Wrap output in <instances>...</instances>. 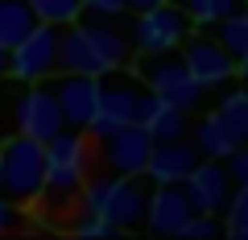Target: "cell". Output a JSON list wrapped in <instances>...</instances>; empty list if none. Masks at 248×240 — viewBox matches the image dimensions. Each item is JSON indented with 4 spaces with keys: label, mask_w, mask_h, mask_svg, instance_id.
<instances>
[{
    "label": "cell",
    "mask_w": 248,
    "mask_h": 240,
    "mask_svg": "<svg viewBox=\"0 0 248 240\" xmlns=\"http://www.w3.org/2000/svg\"><path fill=\"white\" fill-rule=\"evenodd\" d=\"M186 33H190L186 9L174 4V0H161V4H153V9L137 13L128 42H133L141 54H161V50H178V46L186 42Z\"/></svg>",
    "instance_id": "obj_7"
},
{
    "label": "cell",
    "mask_w": 248,
    "mask_h": 240,
    "mask_svg": "<svg viewBox=\"0 0 248 240\" xmlns=\"http://www.w3.org/2000/svg\"><path fill=\"white\" fill-rule=\"evenodd\" d=\"M9 228H17V207L0 195V232H9Z\"/></svg>",
    "instance_id": "obj_27"
},
{
    "label": "cell",
    "mask_w": 248,
    "mask_h": 240,
    "mask_svg": "<svg viewBox=\"0 0 248 240\" xmlns=\"http://www.w3.org/2000/svg\"><path fill=\"white\" fill-rule=\"evenodd\" d=\"M178 50H182L186 71L195 75V83H199L203 91L223 87V83H232L240 71H244V66H240L236 58H232V54L223 50L219 42H215V37H203V33H195V37L186 33V42L178 46Z\"/></svg>",
    "instance_id": "obj_9"
},
{
    "label": "cell",
    "mask_w": 248,
    "mask_h": 240,
    "mask_svg": "<svg viewBox=\"0 0 248 240\" xmlns=\"http://www.w3.org/2000/svg\"><path fill=\"white\" fill-rule=\"evenodd\" d=\"M195 211L186 199L182 182H153V195L145 199V228L157 236H178V228L186 224V215Z\"/></svg>",
    "instance_id": "obj_14"
},
{
    "label": "cell",
    "mask_w": 248,
    "mask_h": 240,
    "mask_svg": "<svg viewBox=\"0 0 248 240\" xmlns=\"http://www.w3.org/2000/svg\"><path fill=\"white\" fill-rule=\"evenodd\" d=\"M112 79H104L99 75V91H95V112H91V137L99 133H112V128L120 125H133L137 120V104H141V79L137 75H128L120 66V71H108Z\"/></svg>",
    "instance_id": "obj_6"
},
{
    "label": "cell",
    "mask_w": 248,
    "mask_h": 240,
    "mask_svg": "<svg viewBox=\"0 0 248 240\" xmlns=\"http://www.w3.org/2000/svg\"><path fill=\"white\" fill-rule=\"evenodd\" d=\"M75 232H79V236H112V224L104 220V215H95V211H83V220L75 224Z\"/></svg>",
    "instance_id": "obj_25"
},
{
    "label": "cell",
    "mask_w": 248,
    "mask_h": 240,
    "mask_svg": "<svg viewBox=\"0 0 248 240\" xmlns=\"http://www.w3.org/2000/svg\"><path fill=\"white\" fill-rule=\"evenodd\" d=\"M0 79H9V50L0 46Z\"/></svg>",
    "instance_id": "obj_29"
},
{
    "label": "cell",
    "mask_w": 248,
    "mask_h": 240,
    "mask_svg": "<svg viewBox=\"0 0 248 240\" xmlns=\"http://www.w3.org/2000/svg\"><path fill=\"white\" fill-rule=\"evenodd\" d=\"M79 199H83V211L104 215L116 232L120 228H141L145 224V199L149 195L141 191V178H128V174L87 178Z\"/></svg>",
    "instance_id": "obj_3"
},
{
    "label": "cell",
    "mask_w": 248,
    "mask_h": 240,
    "mask_svg": "<svg viewBox=\"0 0 248 240\" xmlns=\"http://www.w3.org/2000/svg\"><path fill=\"white\" fill-rule=\"evenodd\" d=\"M13 125L17 133L33 137V141H50L62 125V112H58V99H54L50 83H25V91L17 96V112H13Z\"/></svg>",
    "instance_id": "obj_11"
},
{
    "label": "cell",
    "mask_w": 248,
    "mask_h": 240,
    "mask_svg": "<svg viewBox=\"0 0 248 240\" xmlns=\"http://www.w3.org/2000/svg\"><path fill=\"white\" fill-rule=\"evenodd\" d=\"M42 153H46L42 199L46 203H71V199H79L83 182H87L91 141H83V133H75V128H58L50 141H42Z\"/></svg>",
    "instance_id": "obj_2"
},
{
    "label": "cell",
    "mask_w": 248,
    "mask_h": 240,
    "mask_svg": "<svg viewBox=\"0 0 248 240\" xmlns=\"http://www.w3.org/2000/svg\"><path fill=\"white\" fill-rule=\"evenodd\" d=\"M133 63V42L120 33L116 25H108V17L95 21H71L58 29V71L71 75H108Z\"/></svg>",
    "instance_id": "obj_1"
},
{
    "label": "cell",
    "mask_w": 248,
    "mask_h": 240,
    "mask_svg": "<svg viewBox=\"0 0 248 240\" xmlns=\"http://www.w3.org/2000/svg\"><path fill=\"white\" fill-rule=\"evenodd\" d=\"M25 4L46 25H71V21L83 17V0H25Z\"/></svg>",
    "instance_id": "obj_23"
},
{
    "label": "cell",
    "mask_w": 248,
    "mask_h": 240,
    "mask_svg": "<svg viewBox=\"0 0 248 240\" xmlns=\"http://www.w3.org/2000/svg\"><path fill=\"white\" fill-rule=\"evenodd\" d=\"M219 232H223L219 215H207V211H190V215H186V224L178 228V236H182V240H211V236H219Z\"/></svg>",
    "instance_id": "obj_24"
},
{
    "label": "cell",
    "mask_w": 248,
    "mask_h": 240,
    "mask_svg": "<svg viewBox=\"0 0 248 240\" xmlns=\"http://www.w3.org/2000/svg\"><path fill=\"white\" fill-rule=\"evenodd\" d=\"M137 79H141L145 91H153V96L186 108V112L199 108V99H203V87L195 83V75L186 71V63H182V54H178V50L141 54V58H137Z\"/></svg>",
    "instance_id": "obj_5"
},
{
    "label": "cell",
    "mask_w": 248,
    "mask_h": 240,
    "mask_svg": "<svg viewBox=\"0 0 248 240\" xmlns=\"http://www.w3.org/2000/svg\"><path fill=\"white\" fill-rule=\"evenodd\" d=\"M232 187H236V182L228 178L223 161H215V158H199L195 170L182 178V191H186V199H190V207H195V211H207V215L223 211Z\"/></svg>",
    "instance_id": "obj_13"
},
{
    "label": "cell",
    "mask_w": 248,
    "mask_h": 240,
    "mask_svg": "<svg viewBox=\"0 0 248 240\" xmlns=\"http://www.w3.org/2000/svg\"><path fill=\"white\" fill-rule=\"evenodd\" d=\"M33 25H37V17H33V9H29L25 0H0V46L4 50L17 46Z\"/></svg>",
    "instance_id": "obj_19"
},
{
    "label": "cell",
    "mask_w": 248,
    "mask_h": 240,
    "mask_svg": "<svg viewBox=\"0 0 248 240\" xmlns=\"http://www.w3.org/2000/svg\"><path fill=\"white\" fill-rule=\"evenodd\" d=\"M83 9H87L91 17H120L124 0H83Z\"/></svg>",
    "instance_id": "obj_26"
},
{
    "label": "cell",
    "mask_w": 248,
    "mask_h": 240,
    "mask_svg": "<svg viewBox=\"0 0 248 240\" xmlns=\"http://www.w3.org/2000/svg\"><path fill=\"white\" fill-rule=\"evenodd\" d=\"M211 29H215V42H219L223 50L244 66V63H248V17H244V9H232L228 17L215 21Z\"/></svg>",
    "instance_id": "obj_18"
},
{
    "label": "cell",
    "mask_w": 248,
    "mask_h": 240,
    "mask_svg": "<svg viewBox=\"0 0 248 240\" xmlns=\"http://www.w3.org/2000/svg\"><path fill=\"white\" fill-rule=\"evenodd\" d=\"M42 182H46L42 141H33L25 133H13L0 145V195L13 207H25L33 199H42Z\"/></svg>",
    "instance_id": "obj_4"
},
{
    "label": "cell",
    "mask_w": 248,
    "mask_h": 240,
    "mask_svg": "<svg viewBox=\"0 0 248 240\" xmlns=\"http://www.w3.org/2000/svg\"><path fill=\"white\" fill-rule=\"evenodd\" d=\"M199 161V149L186 137H174V141H153L149 145V158H145L141 174L149 182H182Z\"/></svg>",
    "instance_id": "obj_15"
},
{
    "label": "cell",
    "mask_w": 248,
    "mask_h": 240,
    "mask_svg": "<svg viewBox=\"0 0 248 240\" xmlns=\"http://www.w3.org/2000/svg\"><path fill=\"white\" fill-rule=\"evenodd\" d=\"M182 9H186V17H190V25L211 29L215 21H223L232 9H244V4H240V0H182Z\"/></svg>",
    "instance_id": "obj_22"
},
{
    "label": "cell",
    "mask_w": 248,
    "mask_h": 240,
    "mask_svg": "<svg viewBox=\"0 0 248 240\" xmlns=\"http://www.w3.org/2000/svg\"><path fill=\"white\" fill-rule=\"evenodd\" d=\"M58 29L37 21L17 46H9V79L17 83H42L58 71Z\"/></svg>",
    "instance_id": "obj_8"
},
{
    "label": "cell",
    "mask_w": 248,
    "mask_h": 240,
    "mask_svg": "<svg viewBox=\"0 0 248 240\" xmlns=\"http://www.w3.org/2000/svg\"><path fill=\"white\" fill-rule=\"evenodd\" d=\"M190 145L199 149V158H215V161H223L232 149H236V145H232L228 137H223L219 120H215L211 112H207V116H199V125H195V141H190Z\"/></svg>",
    "instance_id": "obj_20"
},
{
    "label": "cell",
    "mask_w": 248,
    "mask_h": 240,
    "mask_svg": "<svg viewBox=\"0 0 248 240\" xmlns=\"http://www.w3.org/2000/svg\"><path fill=\"white\" fill-rule=\"evenodd\" d=\"M137 125L149 133V141H174V137H186L190 128V112L170 99L153 96V91H141V104H137Z\"/></svg>",
    "instance_id": "obj_16"
},
{
    "label": "cell",
    "mask_w": 248,
    "mask_h": 240,
    "mask_svg": "<svg viewBox=\"0 0 248 240\" xmlns=\"http://www.w3.org/2000/svg\"><path fill=\"white\" fill-rule=\"evenodd\" d=\"M50 91H54V99H58L62 125L75 128V133H87V128H91V112H95V91H99L95 75L62 71L58 79H50Z\"/></svg>",
    "instance_id": "obj_12"
},
{
    "label": "cell",
    "mask_w": 248,
    "mask_h": 240,
    "mask_svg": "<svg viewBox=\"0 0 248 240\" xmlns=\"http://www.w3.org/2000/svg\"><path fill=\"white\" fill-rule=\"evenodd\" d=\"M99 145V161H104L108 174H128V178H141L145 170V158H149V133H145L141 125H120L112 128V133H99L95 137Z\"/></svg>",
    "instance_id": "obj_10"
},
{
    "label": "cell",
    "mask_w": 248,
    "mask_h": 240,
    "mask_svg": "<svg viewBox=\"0 0 248 240\" xmlns=\"http://www.w3.org/2000/svg\"><path fill=\"white\" fill-rule=\"evenodd\" d=\"M211 116L219 120L223 137H228L232 145H244L248 141V99H244V91H228V99H223Z\"/></svg>",
    "instance_id": "obj_17"
},
{
    "label": "cell",
    "mask_w": 248,
    "mask_h": 240,
    "mask_svg": "<svg viewBox=\"0 0 248 240\" xmlns=\"http://www.w3.org/2000/svg\"><path fill=\"white\" fill-rule=\"evenodd\" d=\"M223 232H228L232 240H244L248 236V182L244 187H232L228 203H223Z\"/></svg>",
    "instance_id": "obj_21"
},
{
    "label": "cell",
    "mask_w": 248,
    "mask_h": 240,
    "mask_svg": "<svg viewBox=\"0 0 248 240\" xmlns=\"http://www.w3.org/2000/svg\"><path fill=\"white\" fill-rule=\"evenodd\" d=\"M161 0H124V13H141V9H153Z\"/></svg>",
    "instance_id": "obj_28"
},
{
    "label": "cell",
    "mask_w": 248,
    "mask_h": 240,
    "mask_svg": "<svg viewBox=\"0 0 248 240\" xmlns=\"http://www.w3.org/2000/svg\"><path fill=\"white\" fill-rule=\"evenodd\" d=\"M174 4H182V0H174Z\"/></svg>",
    "instance_id": "obj_30"
}]
</instances>
